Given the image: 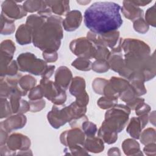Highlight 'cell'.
<instances>
[{
  "instance_id": "6da1fadb",
  "label": "cell",
  "mask_w": 156,
  "mask_h": 156,
  "mask_svg": "<svg viewBox=\"0 0 156 156\" xmlns=\"http://www.w3.org/2000/svg\"><path fill=\"white\" fill-rule=\"evenodd\" d=\"M121 6L113 2H96L84 12V23L91 32L104 34L116 31L122 24Z\"/></svg>"
},
{
  "instance_id": "7a4b0ae2",
  "label": "cell",
  "mask_w": 156,
  "mask_h": 156,
  "mask_svg": "<svg viewBox=\"0 0 156 156\" xmlns=\"http://www.w3.org/2000/svg\"><path fill=\"white\" fill-rule=\"evenodd\" d=\"M85 81L80 77H76L73 79L70 87V93L76 96V104L85 107L88 103V96L85 91Z\"/></svg>"
},
{
  "instance_id": "3957f363",
  "label": "cell",
  "mask_w": 156,
  "mask_h": 156,
  "mask_svg": "<svg viewBox=\"0 0 156 156\" xmlns=\"http://www.w3.org/2000/svg\"><path fill=\"white\" fill-rule=\"evenodd\" d=\"M5 1L2 4V13L5 14L8 17L13 19H18L26 15V12L23 7L16 4L13 1Z\"/></svg>"
},
{
  "instance_id": "277c9868",
  "label": "cell",
  "mask_w": 156,
  "mask_h": 156,
  "mask_svg": "<svg viewBox=\"0 0 156 156\" xmlns=\"http://www.w3.org/2000/svg\"><path fill=\"white\" fill-rule=\"evenodd\" d=\"M82 21V14L79 11L73 10L67 13L66 17L63 21V25L66 30H76Z\"/></svg>"
},
{
  "instance_id": "5b68a950",
  "label": "cell",
  "mask_w": 156,
  "mask_h": 156,
  "mask_svg": "<svg viewBox=\"0 0 156 156\" xmlns=\"http://www.w3.org/2000/svg\"><path fill=\"white\" fill-rule=\"evenodd\" d=\"M71 76V71L66 67L61 66L57 70L55 77V83L62 89L66 90L68 88Z\"/></svg>"
},
{
  "instance_id": "8992f818",
  "label": "cell",
  "mask_w": 156,
  "mask_h": 156,
  "mask_svg": "<svg viewBox=\"0 0 156 156\" xmlns=\"http://www.w3.org/2000/svg\"><path fill=\"white\" fill-rule=\"evenodd\" d=\"M31 27L27 24H22L20 26L16 34V41L20 44H27L30 42Z\"/></svg>"
},
{
  "instance_id": "52a82bcc",
  "label": "cell",
  "mask_w": 156,
  "mask_h": 156,
  "mask_svg": "<svg viewBox=\"0 0 156 156\" xmlns=\"http://www.w3.org/2000/svg\"><path fill=\"white\" fill-rule=\"evenodd\" d=\"M19 82L21 88L26 93L27 90L32 88V87L35 86L36 80L34 77L26 75L23 77L19 81Z\"/></svg>"
},
{
  "instance_id": "ba28073f",
  "label": "cell",
  "mask_w": 156,
  "mask_h": 156,
  "mask_svg": "<svg viewBox=\"0 0 156 156\" xmlns=\"http://www.w3.org/2000/svg\"><path fill=\"white\" fill-rule=\"evenodd\" d=\"M72 65L77 68L78 69L83 70V71H89L91 68V63L83 58H79L73 62Z\"/></svg>"
},
{
  "instance_id": "9c48e42d",
  "label": "cell",
  "mask_w": 156,
  "mask_h": 156,
  "mask_svg": "<svg viewBox=\"0 0 156 156\" xmlns=\"http://www.w3.org/2000/svg\"><path fill=\"white\" fill-rule=\"evenodd\" d=\"M91 68L96 72L103 73L108 71L109 64L105 60H98L93 63Z\"/></svg>"
},
{
  "instance_id": "30bf717a",
  "label": "cell",
  "mask_w": 156,
  "mask_h": 156,
  "mask_svg": "<svg viewBox=\"0 0 156 156\" xmlns=\"http://www.w3.org/2000/svg\"><path fill=\"white\" fill-rule=\"evenodd\" d=\"M82 127L85 133L88 136H93L97 130L95 124L88 121L82 123Z\"/></svg>"
}]
</instances>
